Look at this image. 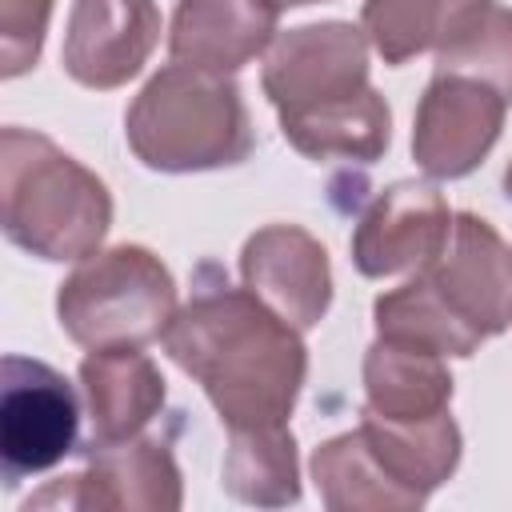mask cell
<instances>
[{"label":"cell","mask_w":512,"mask_h":512,"mask_svg":"<svg viewBox=\"0 0 512 512\" xmlns=\"http://www.w3.org/2000/svg\"><path fill=\"white\" fill-rule=\"evenodd\" d=\"M280 132L284 140L308 156V160H380L392 136V112L384 96L368 84L356 96L320 104V108H300V112H280Z\"/></svg>","instance_id":"cell-15"},{"label":"cell","mask_w":512,"mask_h":512,"mask_svg":"<svg viewBox=\"0 0 512 512\" xmlns=\"http://www.w3.org/2000/svg\"><path fill=\"white\" fill-rule=\"evenodd\" d=\"M52 0H0V76L12 80L36 68Z\"/></svg>","instance_id":"cell-23"},{"label":"cell","mask_w":512,"mask_h":512,"mask_svg":"<svg viewBox=\"0 0 512 512\" xmlns=\"http://www.w3.org/2000/svg\"><path fill=\"white\" fill-rule=\"evenodd\" d=\"M208 276L204 264L192 300L172 316L164 332L168 356L204 388L228 432L288 424L308 376L300 328L256 292Z\"/></svg>","instance_id":"cell-1"},{"label":"cell","mask_w":512,"mask_h":512,"mask_svg":"<svg viewBox=\"0 0 512 512\" xmlns=\"http://www.w3.org/2000/svg\"><path fill=\"white\" fill-rule=\"evenodd\" d=\"M376 336L408 348H424L436 356H472L480 348V332L436 292L428 272H416L392 292H380L372 304Z\"/></svg>","instance_id":"cell-18"},{"label":"cell","mask_w":512,"mask_h":512,"mask_svg":"<svg viewBox=\"0 0 512 512\" xmlns=\"http://www.w3.org/2000/svg\"><path fill=\"white\" fill-rule=\"evenodd\" d=\"M424 272L480 336H500L512 324V248L488 220L452 216V236Z\"/></svg>","instance_id":"cell-12"},{"label":"cell","mask_w":512,"mask_h":512,"mask_svg":"<svg viewBox=\"0 0 512 512\" xmlns=\"http://www.w3.org/2000/svg\"><path fill=\"white\" fill-rule=\"evenodd\" d=\"M360 436L380 468L420 500H428V492H436L460 464V428L448 412L428 420H384L364 408Z\"/></svg>","instance_id":"cell-16"},{"label":"cell","mask_w":512,"mask_h":512,"mask_svg":"<svg viewBox=\"0 0 512 512\" xmlns=\"http://www.w3.org/2000/svg\"><path fill=\"white\" fill-rule=\"evenodd\" d=\"M452 236L444 196L424 180H396L356 220L352 264L360 276L380 280L396 272H424Z\"/></svg>","instance_id":"cell-9"},{"label":"cell","mask_w":512,"mask_h":512,"mask_svg":"<svg viewBox=\"0 0 512 512\" xmlns=\"http://www.w3.org/2000/svg\"><path fill=\"white\" fill-rule=\"evenodd\" d=\"M280 8H300V4H316V0H276Z\"/></svg>","instance_id":"cell-25"},{"label":"cell","mask_w":512,"mask_h":512,"mask_svg":"<svg viewBox=\"0 0 512 512\" xmlns=\"http://www.w3.org/2000/svg\"><path fill=\"white\" fill-rule=\"evenodd\" d=\"M244 288L256 292L276 316L308 332L332 304V268L324 244L296 224H268L244 240Z\"/></svg>","instance_id":"cell-11"},{"label":"cell","mask_w":512,"mask_h":512,"mask_svg":"<svg viewBox=\"0 0 512 512\" xmlns=\"http://www.w3.org/2000/svg\"><path fill=\"white\" fill-rule=\"evenodd\" d=\"M276 112L320 108L368 88V36L356 24L324 20L284 32L260 72Z\"/></svg>","instance_id":"cell-7"},{"label":"cell","mask_w":512,"mask_h":512,"mask_svg":"<svg viewBox=\"0 0 512 512\" xmlns=\"http://www.w3.org/2000/svg\"><path fill=\"white\" fill-rule=\"evenodd\" d=\"M508 100L468 76H440L424 88L412 120V156L424 176L456 180L468 176L500 140Z\"/></svg>","instance_id":"cell-8"},{"label":"cell","mask_w":512,"mask_h":512,"mask_svg":"<svg viewBox=\"0 0 512 512\" xmlns=\"http://www.w3.org/2000/svg\"><path fill=\"white\" fill-rule=\"evenodd\" d=\"M476 0H364L360 28L384 64H404L424 48H436L448 24Z\"/></svg>","instance_id":"cell-22"},{"label":"cell","mask_w":512,"mask_h":512,"mask_svg":"<svg viewBox=\"0 0 512 512\" xmlns=\"http://www.w3.org/2000/svg\"><path fill=\"white\" fill-rule=\"evenodd\" d=\"M364 392V408L384 420H428L448 412L452 376L444 356L376 336V344L364 352Z\"/></svg>","instance_id":"cell-17"},{"label":"cell","mask_w":512,"mask_h":512,"mask_svg":"<svg viewBox=\"0 0 512 512\" xmlns=\"http://www.w3.org/2000/svg\"><path fill=\"white\" fill-rule=\"evenodd\" d=\"M312 480L332 512H412L424 504L380 468L360 428L340 432L312 452Z\"/></svg>","instance_id":"cell-19"},{"label":"cell","mask_w":512,"mask_h":512,"mask_svg":"<svg viewBox=\"0 0 512 512\" xmlns=\"http://www.w3.org/2000/svg\"><path fill=\"white\" fill-rule=\"evenodd\" d=\"M56 500L96 512H176L184 504V484L164 440L132 436L120 444H84V472L52 480L24 512Z\"/></svg>","instance_id":"cell-6"},{"label":"cell","mask_w":512,"mask_h":512,"mask_svg":"<svg viewBox=\"0 0 512 512\" xmlns=\"http://www.w3.org/2000/svg\"><path fill=\"white\" fill-rule=\"evenodd\" d=\"M0 224L40 260H88L112 228V196L48 136L8 124L0 132Z\"/></svg>","instance_id":"cell-2"},{"label":"cell","mask_w":512,"mask_h":512,"mask_svg":"<svg viewBox=\"0 0 512 512\" xmlns=\"http://www.w3.org/2000/svg\"><path fill=\"white\" fill-rule=\"evenodd\" d=\"M276 0H180L168 52L176 64L232 76L276 40Z\"/></svg>","instance_id":"cell-13"},{"label":"cell","mask_w":512,"mask_h":512,"mask_svg":"<svg viewBox=\"0 0 512 512\" xmlns=\"http://www.w3.org/2000/svg\"><path fill=\"white\" fill-rule=\"evenodd\" d=\"M80 400L44 360L4 356L0 364V472L4 484L56 468L76 452Z\"/></svg>","instance_id":"cell-5"},{"label":"cell","mask_w":512,"mask_h":512,"mask_svg":"<svg viewBox=\"0 0 512 512\" xmlns=\"http://www.w3.org/2000/svg\"><path fill=\"white\" fill-rule=\"evenodd\" d=\"M176 280L140 244L92 252L56 292L60 328L80 348H144L176 316Z\"/></svg>","instance_id":"cell-4"},{"label":"cell","mask_w":512,"mask_h":512,"mask_svg":"<svg viewBox=\"0 0 512 512\" xmlns=\"http://www.w3.org/2000/svg\"><path fill=\"white\" fill-rule=\"evenodd\" d=\"M128 148L156 172H208L248 160L256 136L240 88L188 64L160 68L124 116Z\"/></svg>","instance_id":"cell-3"},{"label":"cell","mask_w":512,"mask_h":512,"mask_svg":"<svg viewBox=\"0 0 512 512\" xmlns=\"http://www.w3.org/2000/svg\"><path fill=\"white\" fill-rule=\"evenodd\" d=\"M160 40L152 0H72L64 32V72L96 92L128 84Z\"/></svg>","instance_id":"cell-10"},{"label":"cell","mask_w":512,"mask_h":512,"mask_svg":"<svg viewBox=\"0 0 512 512\" xmlns=\"http://www.w3.org/2000/svg\"><path fill=\"white\" fill-rule=\"evenodd\" d=\"M436 72L480 80L512 104V8L492 0L464 8L436 44Z\"/></svg>","instance_id":"cell-21"},{"label":"cell","mask_w":512,"mask_h":512,"mask_svg":"<svg viewBox=\"0 0 512 512\" xmlns=\"http://www.w3.org/2000/svg\"><path fill=\"white\" fill-rule=\"evenodd\" d=\"M504 192H508V200H512V164L504 168Z\"/></svg>","instance_id":"cell-24"},{"label":"cell","mask_w":512,"mask_h":512,"mask_svg":"<svg viewBox=\"0 0 512 512\" xmlns=\"http://www.w3.org/2000/svg\"><path fill=\"white\" fill-rule=\"evenodd\" d=\"M224 492L260 508H284L300 500V460L288 424L228 432Z\"/></svg>","instance_id":"cell-20"},{"label":"cell","mask_w":512,"mask_h":512,"mask_svg":"<svg viewBox=\"0 0 512 512\" xmlns=\"http://www.w3.org/2000/svg\"><path fill=\"white\" fill-rule=\"evenodd\" d=\"M80 392L92 420L88 444H120L164 404V376L140 348H92L80 360Z\"/></svg>","instance_id":"cell-14"}]
</instances>
